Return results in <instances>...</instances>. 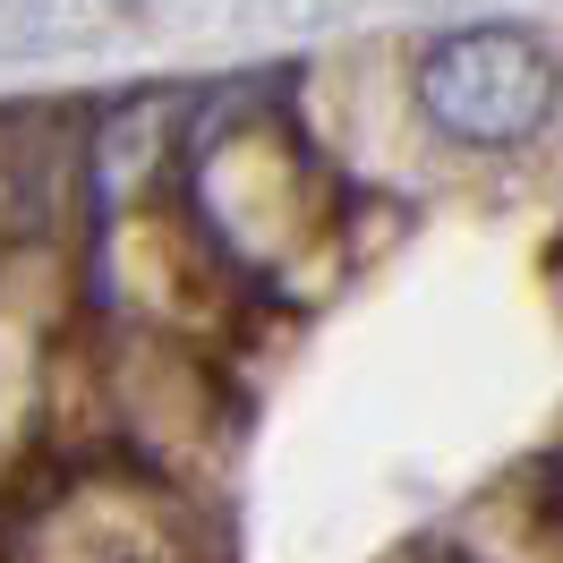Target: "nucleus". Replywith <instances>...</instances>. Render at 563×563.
Segmentation results:
<instances>
[{
  "label": "nucleus",
  "mask_w": 563,
  "mask_h": 563,
  "mask_svg": "<svg viewBox=\"0 0 563 563\" xmlns=\"http://www.w3.org/2000/svg\"><path fill=\"white\" fill-rule=\"evenodd\" d=\"M563 69L521 26H461L419 60V111L461 145H521L555 120Z\"/></svg>",
  "instance_id": "f257e3e1"
}]
</instances>
